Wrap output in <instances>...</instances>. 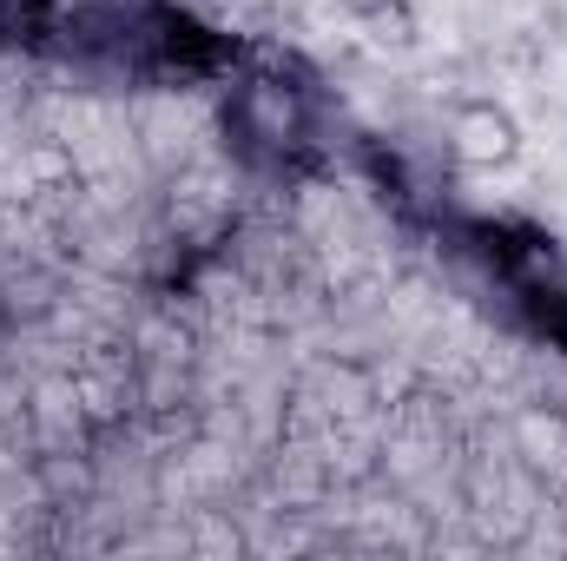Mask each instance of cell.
<instances>
[{"instance_id":"cell-1","label":"cell","mask_w":567,"mask_h":561,"mask_svg":"<svg viewBox=\"0 0 567 561\" xmlns=\"http://www.w3.org/2000/svg\"><path fill=\"white\" fill-rule=\"evenodd\" d=\"M449 140H455V159H462V165L495 172V165H508V159L522 152V126H515L508 106H495V100H468V106L455 113Z\"/></svg>"},{"instance_id":"cell-2","label":"cell","mask_w":567,"mask_h":561,"mask_svg":"<svg viewBox=\"0 0 567 561\" xmlns=\"http://www.w3.org/2000/svg\"><path fill=\"white\" fill-rule=\"evenodd\" d=\"M515 442H522V456H528L535 469L567 476V417L561 410H528V417L515 422Z\"/></svg>"},{"instance_id":"cell-3","label":"cell","mask_w":567,"mask_h":561,"mask_svg":"<svg viewBox=\"0 0 567 561\" xmlns=\"http://www.w3.org/2000/svg\"><path fill=\"white\" fill-rule=\"evenodd\" d=\"M363 27H370V40H383V47H416V7H410V0H370V7H363Z\"/></svg>"}]
</instances>
